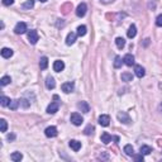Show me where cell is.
<instances>
[{
    "label": "cell",
    "mask_w": 162,
    "mask_h": 162,
    "mask_svg": "<svg viewBox=\"0 0 162 162\" xmlns=\"http://www.w3.org/2000/svg\"><path fill=\"white\" fill-rule=\"evenodd\" d=\"M3 4L5 7H9V5H13L14 4V0H3Z\"/></svg>",
    "instance_id": "cell-37"
},
{
    "label": "cell",
    "mask_w": 162,
    "mask_h": 162,
    "mask_svg": "<svg viewBox=\"0 0 162 162\" xmlns=\"http://www.w3.org/2000/svg\"><path fill=\"white\" fill-rule=\"evenodd\" d=\"M63 69H65L63 61H61V60L55 61V63H53V70L56 71V72H61V71H63Z\"/></svg>",
    "instance_id": "cell-13"
},
{
    "label": "cell",
    "mask_w": 162,
    "mask_h": 162,
    "mask_svg": "<svg viewBox=\"0 0 162 162\" xmlns=\"http://www.w3.org/2000/svg\"><path fill=\"white\" fill-rule=\"evenodd\" d=\"M45 134L48 137V138H55L57 134H58V132H57V128L56 127H48V128H46Z\"/></svg>",
    "instance_id": "cell-7"
},
{
    "label": "cell",
    "mask_w": 162,
    "mask_h": 162,
    "mask_svg": "<svg viewBox=\"0 0 162 162\" xmlns=\"http://www.w3.org/2000/svg\"><path fill=\"white\" fill-rule=\"evenodd\" d=\"M12 56H13V50L7 48V47H4L1 50V57H4V58H10Z\"/></svg>",
    "instance_id": "cell-18"
},
{
    "label": "cell",
    "mask_w": 162,
    "mask_h": 162,
    "mask_svg": "<svg viewBox=\"0 0 162 162\" xmlns=\"http://www.w3.org/2000/svg\"><path fill=\"white\" fill-rule=\"evenodd\" d=\"M19 105H20V103H19V100H12L10 104H9V108H10L12 110H17Z\"/></svg>",
    "instance_id": "cell-30"
},
{
    "label": "cell",
    "mask_w": 162,
    "mask_h": 162,
    "mask_svg": "<svg viewBox=\"0 0 162 162\" xmlns=\"http://www.w3.org/2000/svg\"><path fill=\"white\" fill-rule=\"evenodd\" d=\"M156 26L157 27H162V14H160V15L156 18Z\"/></svg>",
    "instance_id": "cell-36"
},
{
    "label": "cell",
    "mask_w": 162,
    "mask_h": 162,
    "mask_svg": "<svg viewBox=\"0 0 162 162\" xmlns=\"http://www.w3.org/2000/svg\"><path fill=\"white\" fill-rule=\"evenodd\" d=\"M99 124L100 126H103V127H108L109 126V123H110V117L107 115V114H103V115H100L99 117Z\"/></svg>",
    "instance_id": "cell-8"
},
{
    "label": "cell",
    "mask_w": 162,
    "mask_h": 162,
    "mask_svg": "<svg viewBox=\"0 0 162 162\" xmlns=\"http://www.w3.org/2000/svg\"><path fill=\"white\" fill-rule=\"evenodd\" d=\"M19 103H20V105L24 108V109H27L28 107L31 105V103L28 101V100H26V99H20V100H19Z\"/></svg>",
    "instance_id": "cell-34"
},
{
    "label": "cell",
    "mask_w": 162,
    "mask_h": 162,
    "mask_svg": "<svg viewBox=\"0 0 162 162\" xmlns=\"http://www.w3.org/2000/svg\"><path fill=\"white\" fill-rule=\"evenodd\" d=\"M77 108H79L82 113H89V112H90V107H89L88 101H80V103L77 104Z\"/></svg>",
    "instance_id": "cell-14"
},
{
    "label": "cell",
    "mask_w": 162,
    "mask_h": 162,
    "mask_svg": "<svg viewBox=\"0 0 162 162\" xmlns=\"http://www.w3.org/2000/svg\"><path fill=\"white\" fill-rule=\"evenodd\" d=\"M77 36H80V37H84L85 34L88 33V28H86V26H79L77 27Z\"/></svg>",
    "instance_id": "cell-23"
},
{
    "label": "cell",
    "mask_w": 162,
    "mask_h": 162,
    "mask_svg": "<svg viewBox=\"0 0 162 162\" xmlns=\"http://www.w3.org/2000/svg\"><path fill=\"white\" fill-rule=\"evenodd\" d=\"M74 88H75L74 82H65V84H62V86H61V89H62V91L66 93V94L72 93V91H74Z\"/></svg>",
    "instance_id": "cell-9"
},
{
    "label": "cell",
    "mask_w": 162,
    "mask_h": 162,
    "mask_svg": "<svg viewBox=\"0 0 162 162\" xmlns=\"http://www.w3.org/2000/svg\"><path fill=\"white\" fill-rule=\"evenodd\" d=\"M8 129V123L5 119H0V131L1 132H7Z\"/></svg>",
    "instance_id": "cell-31"
},
{
    "label": "cell",
    "mask_w": 162,
    "mask_h": 162,
    "mask_svg": "<svg viewBox=\"0 0 162 162\" xmlns=\"http://www.w3.org/2000/svg\"><path fill=\"white\" fill-rule=\"evenodd\" d=\"M84 133H85V134H86V136L93 134V133H94V127H93L91 124H89V126H88V127L84 129Z\"/></svg>",
    "instance_id": "cell-33"
},
{
    "label": "cell",
    "mask_w": 162,
    "mask_h": 162,
    "mask_svg": "<svg viewBox=\"0 0 162 162\" xmlns=\"http://www.w3.org/2000/svg\"><path fill=\"white\" fill-rule=\"evenodd\" d=\"M39 1H42V3H46V1H47V0H39Z\"/></svg>",
    "instance_id": "cell-40"
},
{
    "label": "cell",
    "mask_w": 162,
    "mask_h": 162,
    "mask_svg": "<svg viewBox=\"0 0 162 162\" xmlns=\"http://www.w3.org/2000/svg\"><path fill=\"white\" fill-rule=\"evenodd\" d=\"M134 72H136V76H137V77L142 79V77H143V76L146 75V70L142 67L141 65H136V66H134Z\"/></svg>",
    "instance_id": "cell-11"
},
{
    "label": "cell",
    "mask_w": 162,
    "mask_h": 162,
    "mask_svg": "<svg viewBox=\"0 0 162 162\" xmlns=\"http://www.w3.org/2000/svg\"><path fill=\"white\" fill-rule=\"evenodd\" d=\"M158 110H160V113L162 114V103L160 104V107H158Z\"/></svg>",
    "instance_id": "cell-39"
},
{
    "label": "cell",
    "mask_w": 162,
    "mask_h": 162,
    "mask_svg": "<svg viewBox=\"0 0 162 162\" xmlns=\"http://www.w3.org/2000/svg\"><path fill=\"white\" fill-rule=\"evenodd\" d=\"M123 62H124L127 66H133L134 65V56L131 55V53L126 55L124 57H123Z\"/></svg>",
    "instance_id": "cell-12"
},
{
    "label": "cell",
    "mask_w": 162,
    "mask_h": 162,
    "mask_svg": "<svg viewBox=\"0 0 162 162\" xmlns=\"http://www.w3.org/2000/svg\"><path fill=\"white\" fill-rule=\"evenodd\" d=\"M8 141H13L14 139V138H15V134H8Z\"/></svg>",
    "instance_id": "cell-38"
},
{
    "label": "cell",
    "mask_w": 162,
    "mask_h": 162,
    "mask_svg": "<svg viewBox=\"0 0 162 162\" xmlns=\"http://www.w3.org/2000/svg\"><path fill=\"white\" fill-rule=\"evenodd\" d=\"M115 45H117V47L119 50H122L123 47L126 46V39L124 38H122V37H118V38H115Z\"/></svg>",
    "instance_id": "cell-22"
},
{
    "label": "cell",
    "mask_w": 162,
    "mask_h": 162,
    "mask_svg": "<svg viewBox=\"0 0 162 162\" xmlns=\"http://www.w3.org/2000/svg\"><path fill=\"white\" fill-rule=\"evenodd\" d=\"M76 37H77V33H74V32L69 33L67 37H66V45H67V46L74 45L76 42Z\"/></svg>",
    "instance_id": "cell-10"
},
{
    "label": "cell",
    "mask_w": 162,
    "mask_h": 162,
    "mask_svg": "<svg viewBox=\"0 0 162 162\" xmlns=\"http://www.w3.org/2000/svg\"><path fill=\"white\" fill-rule=\"evenodd\" d=\"M10 101H12V100L9 99L8 96H1V98H0V104H1V107H9Z\"/></svg>",
    "instance_id": "cell-28"
},
{
    "label": "cell",
    "mask_w": 162,
    "mask_h": 162,
    "mask_svg": "<svg viewBox=\"0 0 162 162\" xmlns=\"http://www.w3.org/2000/svg\"><path fill=\"white\" fill-rule=\"evenodd\" d=\"M46 88H47V89H50V90H52V89H55V88H56V81H55L53 77H51V76H48V77L46 79Z\"/></svg>",
    "instance_id": "cell-17"
},
{
    "label": "cell",
    "mask_w": 162,
    "mask_h": 162,
    "mask_svg": "<svg viewBox=\"0 0 162 162\" xmlns=\"http://www.w3.org/2000/svg\"><path fill=\"white\" fill-rule=\"evenodd\" d=\"M14 32H15V34H24V33L27 32V24L24 22L17 23L15 28H14Z\"/></svg>",
    "instance_id": "cell-4"
},
{
    "label": "cell",
    "mask_w": 162,
    "mask_h": 162,
    "mask_svg": "<svg viewBox=\"0 0 162 162\" xmlns=\"http://www.w3.org/2000/svg\"><path fill=\"white\" fill-rule=\"evenodd\" d=\"M47 66H48V58H47L46 56L41 57V60H39V67H41V70H46Z\"/></svg>",
    "instance_id": "cell-20"
},
{
    "label": "cell",
    "mask_w": 162,
    "mask_h": 162,
    "mask_svg": "<svg viewBox=\"0 0 162 162\" xmlns=\"http://www.w3.org/2000/svg\"><path fill=\"white\" fill-rule=\"evenodd\" d=\"M28 41H29L32 45H36L37 42L39 41L38 32H37V31H29V32H28Z\"/></svg>",
    "instance_id": "cell-5"
},
{
    "label": "cell",
    "mask_w": 162,
    "mask_h": 162,
    "mask_svg": "<svg viewBox=\"0 0 162 162\" xmlns=\"http://www.w3.org/2000/svg\"><path fill=\"white\" fill-rule=\"evenodd\" d=\"M136 34H137V27L134 24H132L127 32V36H128V38H134Z\"/></svg>",
    "instance_id": "cell-19"
},
{
    "label": "cell",
    "mask_w": 162,
    "mask_h": 162,
    "mask_svg": "<svg viewBox=\"0 0 162 162\" xmlns=\"http://www.w3.org/2000/svg\"><path fill=\"white\" fill-rule=\"evenodd\" d=\"M100 139H101V142H103L104 144H108V143H110V142H112L113 137L109 134L108 132H104L103 134H101V137H100Z\"/></svg>",
    "instance_id": "cell-16"
},
{
    "label": "cell",
    "mask_w": 162,
    "mask_h": 162,
    "mask_svg": "<svg viewBox=\"0 0 162 162\" xmlns=\"http://www.w3.org/2000/svg\"><path fill=\"white\" fill-rule=\"evenodd\" d=\"M69 146L71 147V150H74L75 152H77V151L81 148V142L76 141V139H71L70 143H69Z\"/></svg>",
    "instance_id": "cell-15"
},
{
    "label": "cell",
    "mask_w": 162,
    "mask_h": 162,
    "mask_svg": "<svg viewBox=\"0 0 162 162\" xmlns=\"http://www.w3.org/2000/svg\"><path fill=\"white\" fill-rule=\"evenodd\" d=\"M117 118H118V120L120 122V123H123V124H131V118H129V115L126 113V112H119L118 113V115H117Z\"/></svg>",
    "instance_id": "cell-2"
},
{
    "label": "cell",
    "mask_w": 162,
    "mask_h": 162,
    "mask_svg": "<svg viewBox=\"0 0 162 162\" xmlns=\"http://www.w3.org/2000/svg\"><path fill=\"white\" fill-rule=\"evenodd\" d=\"M70 120H71V123H72L74 126L79 127V126L82 124L84 118L81 117V114H79V113H72V114H71V117H70Z\"/></svg>",
    "instance_id": "cell-1"
},
{
    "label": "cell",
    "mask_w": 162,
    "mask_h": 162,
    "mask_svg": "<svg viewBox=\"0 0 162 162\" xmlns=\"http://www.w3.org/2000/svg\"><path fill=\"white\" fill-rule=\"evenodd\" d=\"M122 63H123V60L120 56H117L115 60H114V67L115 69H120L122 67Z\"/></svg>",
    "instance_id": "cell-29"
},
{
    "label": "cell",
    "mask_w": 162,
    "mask_h": 162,
    "mask_svg": "<svg viewBox=\"0 0 162 162\" xmlns=\"http://www.w3.org/2000/svg\"><path fill=\"white\" fill-rule=\"evenodd\" d=\"M139 152L143 156H146V155H150L151 152H152V147H150V146H142L141 148H139Z\"/></svg>",
    "instance_id": "cell-24"
},
{
    "label": "cell",
    "mask_w": 162,
    "mask_h": 162,
    "mask_svg": "<svg viewBox=\"0 0 162 162\" xmlns=\"http://www.w3.org/2000/svg\"><path fill=\"white\" fill-rule=\"evenodd\" d=\"M122 80L126 81V82H129V81H133V75L129 72H123L122 74Z\"/></svg>",
    "instance_id": "cell-26"
},
{
    "label": "cell",
    "mask_w": 162,
    "mask_h": 162,
    "mask_svg": "<svg viewBox=\"0 0 162 162\" xmlns=\"http://www.w3.org/2000/svg\"><path fill=\"white\" fill-rule=\"evenodd\" d=\"M10 82H12L10 76H3L1 80H0V84H1V86H7V85H9Z\"/></svg>",
    "instance_id": "cell-27"
},
{
    "label": "cell",
    "mask_w": 162,
    "mask_h": 162,
    "mask_svg": "<svg viewBox=\"0 0 162 162\" xmlns=\"http://www.w3.org/2000/svg\"><path fill=\"white\" fill-rule=\"evenodd\" d=\"M23 158V155L20 153V152H14V153L10 155V160L14 161V162H19V161H22Z\"/></svg>",
    "instance_id": "cell-21"
},
{
    "label": "cell",
    "mask_w": 162,
    "mask_h": 162,
    "mask_svg": "<svg viewBox=\"0 0 162 162\" xmlns=\"http://www.w3.org/2000/svg\"><path fill=\"white\" fill-rule=\"evenodd\" d=\"M86 10H88V5L85 3H81L77 5V8H76V15L82 18V17H85V14H86Z\"/></svg>",
    "instance_id": "cell-3"
},
{
    "label": "cell",
    "mask_w": 162,
    "mask_h": 162,
    "mask_svg": "<svg viewBox=\"0 0 162 162\" xmlns=\"http://www.w3.org/2000/svg\"><path fill=\"white\" fill-rule=\"evenodd\" d=\"M58 108H60V104L57 101H52L48 107H47V113L48 114H55L58 112Z\"/></svg>",
    "instance_id": "cell-6"
},
{
    "label": "cell",
    "mask_w": 162,
    "mask_h": 162,
    "mask_svg": "<svg viewBox=\"0 0 162 162\" xmlns=\"http://www.w3.org/2000/svg\"><path fill=\"white\" fill-rule=\"evenodd\" d=\"M33 7H34V0H27L23 4V9H32Z\"/></svg>",
    "instance_id": "cell-32"
},
{
    "label": "cell",
    "mask_w": 162,
    "mask_h": 162,
    "mask_svg": "<svg viewBox=\"0 0 162 162\" xmlns=\"http://www.w3.org/2000/svg\"><path fill=\"white\" fill-rule=\"evenodd\" d=\"M123 151L126 152V155H127V156H133V155H134V150H133V147H132L131 144L124 146V148H123Z\"/></svg>",
    "instance_id": "cell-25"
},
{
    "label": "cell",
    "mask_w": 162,
    "mask_h": 162,
    "mask_svg": "<svg viewBox=\"0 0 162 162\" xmlns=\"http://www.w3.org/2000/svg\"><path fill=\"white\" fill-rule=\"evenodd\" d=\"M133 158H134V161H137V162H143V155L142 153H139V155H133Z\"/></svg>",
    "instance_id": "cell-35"
}]
</instances>
